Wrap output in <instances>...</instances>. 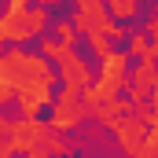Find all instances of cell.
Returning a JSON list of instances; mask_svg holds the SVG:
<instances>
[{"label": "cell", "instance_id": "1", "mask_svg": "<svg viewBox=\"0 0 158 158\" xmlns=\"http://www.w3.org/2000/svg\"><path fill=\"white\" fill-rule=\"evenodd\" d=\"M44 26H48V7L33 4V7L7 11L4 22H0V33H4V40H30V37H37Z\"/></svg>", "mask_w": 158, "mask_h": 158}, {"label": "cell", "instance_id": "2", "mask_svg": "<svg viewBox=\"0 0 158 158\" xmlns=\"http://www.w3.org/2000/svg\"><path fill=\"white\" fill-rule=\"evenodd\" d=\"M85 114H88V107H85V92L63 88V96H59L55 107H52V125H55L59 132H66V129H74Z\"/></svg>", "mask_w": 158, "mask_h": 158}, {"label": "cell", "instance_id": "3", "mask_svg": "<svg viewBox=\"0 0 158 158\" xmlns=\"http://www.w3.org/2000/svg\"><path fill=\"white\" fill-rule=\"evenodd\" d=\"M158 81V66H155V55H143L132 70V85H143V88H155Z\"/></svg>", "mask_w": 158, "mask_h": 158}, {"label": "cell", "instance_id": "4", "mask_svg": "<svg viewBox=\"0 0 158 158\" xmlns=\"http://www.w3.org/2000/svg\"><path fill=\"white\" fill-rule=\"evenodd\" d=\"M40 52H44L55 66H63V63L74 55V48H70V44H63V40H44V44H40Z\"/></svg>", "mask_w": 158, "mask_h": 158}, {"label": "cell", "instance_id": "5", "mask_svg": "<svg viewBox=\"0 0 158 158\" xmlns=\"http://www.w3.org/2000/svg\"><path fill=\"white\" fill-rule=\"evenodd\" d=\"M107 11L114 19H132L140 11V0H107Z\"/></svg>", "mask_w": 158, "mask_h": 158}, {"label": "cell", "instance_id": "6", "mask_svg": "<svg viewBox=\"0 0 158 158\" xmlns=\"http://www.w3.org/2000/svg\"><path fill=\"white\" fill-rule=\"evenodd\" d=\"M55 37L63 40V44L74 48V40H77V26H74V22H55Z\"/></svg>", "mask_w": 158, "mask_h": 158}, {"label": "cell", "instance_id": "7", "mask_svg": "<svg viewBox=\"0 0 158 158\" xmlns=\"http://www.w3.org/2000/svg\"><path fill=\"white\" fill-rule=\"evenodd\" d=\"M77 11H92V15H99V11H107V0H77Z\"/></svg>", "mask_w": 158, "mask_h": 158}, {"label": "cell", "instance_id": "8", "mask_svg": "<svg viewBox=\"0 0 158 158\" xmlns=\"http://www.w3.org/2000/svg\"><path fill=\"white\" fill-rule=\"evenodd\" d=\"M151 96H155V107L151 110H158V81H155V88H151Z\"/></svg>", "mask_w": 158, "mask_h": 158}]
</instances>
